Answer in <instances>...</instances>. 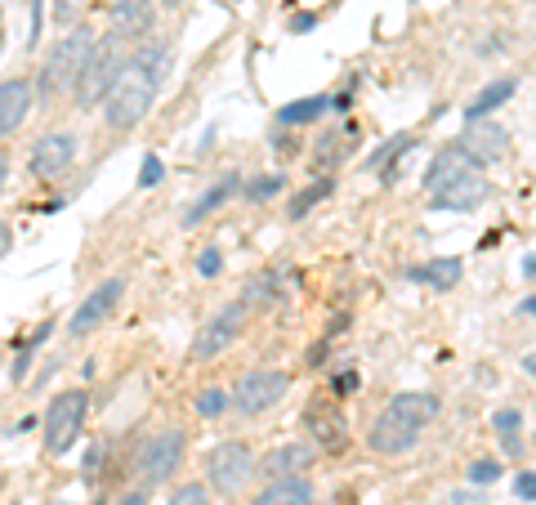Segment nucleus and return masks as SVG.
<instances>
[{"instance_id": "nucleus-31", "label": "nucleus", "mask_w": 536, "mask_h": 505, "mask_svg": "<svg viewBox=\"0 0 536 505\" xmlns=\"http://www.w3.org/2000/svg\"><path fill=\"white\" fill-rule=\"evenodd\" d=\"M501 479V461H474L469 465V483H496Z\"/></svg>"}, {"instance_id": "nucleus-34", "label": "nucleus", "mask_w": 536, "mask_h": 505, "mask_svg": "<svg viewBox=\"0 0 536 505\" xmlns=\"http://www.w3.org/2000/svg\"><path fill=\"white\" fill-rule=\"evenodd\" d=\"M514 492H519L523 501H536V474H528V470H523L519 479H514Z\"/></svg>"}, {"instance_id": "nucleus-19", "label": "nucleus", "mask_w": 536, "mask_h": 505, "mask_svg": "<svg viewBox=\"0 0 536 505\" xmlns=\"http://www.w3.org/2000/svg\"><path fill=\"white\" fill-rule=\"evenodd\" d=\"M411 273V282H420V287H429V291H447V287H456L461 282V273H465V264L456 260H429V264H416V269H407Z\"/></svg>"}, {"instance_id": "nucleus-32", "label": "nucleus", "mask_w": 536, "mask_h": 505, "mask_svg": "<svg viewBox=\"0 0 536 505\" xmlns=\"http://www.w3.org/2000/svg\"><path fill=\"white\" fill-rule=\"evenodd\" d=\"M519 421H523V416L514 412V407H501V412L492 416V430H496V434H505V438H514V430H519Z\"/></svg>"}, {"instance_id": "nucleus-13", "label": "nucleus", "mask_w": 536, "mask_h": 505, "mask_svg": "<svg viewBox=\"0 0 536 505\" xmlns=\"http://www.w3.org/2000/svg\"><path fill=\"white\" fill-rule=\"evenodd\" d=\"M76 135L72 130H50V135H41L32 144V157H27V166H32V175L36 179H59L72 170V161H76Z\"/></svg>"}, {"instance_id": "nucleus-6", "label": "nucleus", "mask_w": 536, "mask_h": 505, "mask_svg": "<svg viewBox=\"0 0 536 505\" xmlns=\"http://www.w3.org/2000/svg\"><path fill=\"white\" fill-rule=\"evenodd\" d=\"M85 416H90V394H85V389L54 394L50 407H45V452L50 456L72 452V443L85 430Z\"/></svg>"}, {"instance_id": "nucleus-40", "label": "nucleus", "mask_w": 536, "mask_h": 505, "mask_svg": "<svg viewBox=\"0 0 536 505\" xmlns=\"http://www.w3.org/2000/svg\"><path fill=\"white\" fill-rule=\"evenodd\" d=\"M528 5H536V0H528Z\"/></svg>"}, {"instance_id": "nucleus-8", "label": "nucleus", "mask_w": 536, "mask_h": 505, "mask_svg": "<svg viewBox=\"0 0 536 505\" xmlns=\"http://www.w3.org/2000/svg\"><path fill=\"white\" fill-rule=\"evenodd\" d=\"M255 470H260V461H255V452L242 438H224V443H215L206 456V479H210V488L224 492V497H237V492L255 479Z\"/></svg>"}, {"instance_id": "nucleus-9", "label": "nucleus", "mask_w": 536, "mask_h": 505, "mask_svg": "<svg viewBox=\"0 0 536 505\" xmlns=\"http://www.w3.org/2000/svg\"><path fill=\"white\" fill-rule=\"evenodd\" d=\"M286 394H291V376H286L282 367H255L233 385V412L264 416V412H273Z\"/></svg>"}, {"instance_id": "nucleus-36", "label": "nucleus", "mask_w": 536, "mask_h": 505, "mask_svg": "<svg viewBox=\"0 0 536 505\" xmlns=\"http://www.w3.org/2000/svg\"><path fill=\"white\" fill-rule=\"evenodd\" d=\"M148 492H152V488H134V492H126V497H121V505H143V501H148Z\"/></svg>"}, {"instance_id": "nucleus-20", "label": "nucleus", "mask_w": 536, "mask_h": 505, "mask_svg": "<svg viewBox=\"0 0 536 505\" xmlns=\"http://www.w3.org/2000/svg\"><path fill=\"white\" fill-rule=\"evenodd\" d=\"M233 193H242V179H237V175H224V179H215V184H210L206 193H201L197 202L188 206L184 224H201V219H206L210 211H219V206H224V202H228V197H233Z\"/></svg>"}, {"instance_id": "nucleus-28", "label": "nucleus", "mask_w": 536, "mask_h": 505, "mask_svg": "<svg viewBox=\"0 0 536 505\" xmlns=\"http://www.w3.org/2000/svg\"><path fill=\"white\" fill-rule=\"evenodd\" d=\"M50 18H54V27H81V0H54L50 5Z\"/></svg>"}, {"instance_id": "nucleus-12", "label": "nucleus", "mask_w": 536, "mask_h": 505, "mask_svg": "<svg viewBox=\"0 0 536 505\" xmlns=\"http://www.w3.org/2000/svg\"><path fill=\"white\" fill-rule=\"evenodd\" d=\"M304 430H309V443L318 452H344L349 447V421H344L340 403L327 394H318L304 407Z\"/></svg>"}, {"instance_id": "nucleus-38", "label": "nucleus", "mask_w": 536, "mask_h": 505, "mask_svg": "<svg viewBox=\"0 0 536 505\" xmlns=\"http://www.w3.org/2000/svg\"><path fill=\"white\" fill-rule=\"evenodd\" d=\"M157 5H161V9H184L188 0H157Z\"/></svg>"}, {"instance_id": "nucleus-35", "label": "nucleus", "mask_w": 536, "mask_h": 505, "mask_svg": "<svg viewBox=\"0 0 536 505\" xmlns=\"http://www.w3.org/2000/svg\"><path fill=\"white\" fill-rule=\"evenodd\" d=\"M9 251H14V228H9L5 219H0V260H5Z\"/></svg>"}, {"instance_id": "nucleus-14", "label": "nucleus", "mask_w": 536, "mask_h": 505, "mask_svg": "<svg viewBox=\"0 0 536 505\" xmlns=\"http://www.w3.org/2000/svg\"><path fill=\"white\" fill-rule=\"evenodd\" d=\"M461 148L478 161V166H483V161H501V157H510V130H505L501 121H492V117L465 121Z\"/></svg>"}, {"instance_id": "nucleus-30", "label": "nucleus", "mask_w": 536, "mask_h": 505, "mask_svg": "<svg viewBox=\"0 0 536 505\" xmlns=\"http://www.w3.org/2000/svg\"><path fill=\"white\" fill-rule=\"evenodd\" d=\"M407 144H411V139H407V135L389 139V144H385V148H380V152H376V157H371V170H385V175H389V161H394V157H398V152H402V148H407Z\"/></svg>"}, {"instance_id": "nucleus-24", "label": "nucleus", "mask_w": 536, "mask_h": 505, "mask_svg": "<svg viewBox=\"0 0 536 505\" xmlns=\"http://www.w3.org/2000/svg\"><path fill=\"white\" fill-rule=\"evenodd\" d=\"M327 193H331V179H318V184H313V188H304V193H295V197H291V206H286V219H304V215H309L313 206H318Z\"/></svg>"}, {"instance_id": "nucleus-4", "label": "nucleus", "mask_w": 536, "mask_h": 505, "mask_svg": "<svg viewBox=\"0 0 536 505\" xmlns=\"http://www.w3.org/2000/svg\"><path fill=\"white\" fill-rule=\"evenodd\" d=\"M94 45H99V36L90 32V27H72V32L63 36V41H54L50 59H45L41 68V81H36V90L45 94V99H59V94H72L76 81H81L85 63H90Z\"/></svg>"}, {"instance_id": "nucleus-16", "label": "nucleus", "mask_w": 536, "mask_h": 505, "mask_svg": "<svg viewBox=\"0 0 536 505\" xmlns=\"http://www.w3.org/2000/svg\"><path fill=\"white\" fill-rule=\"evenodd\" d=\"M108 14H112V32L121 41H143L152 32V23H157V5L152 0H112Z\"/></svg>"}, {"instance_id": "nucleus-15", "label": "nucleus", "mask_w": 536, "mask_h": 505, "mask_svg": "<svg viewBox=\"0 0 536 505\" xmlns=\"http://www.w3.org/2000/svg\"><path fill=\"white\" fill-rule=\"evenodd\" d=\"M32 103H36L32 76H9V81H0V139L14 135V130L23 126L27 112H32Z\"/></svg>"}, {"instance_id": "nucleus-29", "label": "nucleus", "mask_w": 536, "mask_h": 505, "mask_svg": "<svg viewBox=\"0 0 536 505\" xmlns=\"http://www.w3.org/2000/svg\"><path fill=\"white\" fill-rule=\"evenodd\" d=\"M161 175H166L161 157H157V152H148V157H143V166H139V188H157Z\"/></svg>"}, {"instance_id": "nucleus-3", "label": "nucleus", "mask_w": 536, "mask_h": 505, "mask_svg": "<svg viewBox=\"0 0 536 505\" xmlns=\"http://www.w3.org/2000/svg\"><path fill=\"white\" fill-rule=\"evenodd\" d=\"M425 193L438 211H478V206L487 202V193H492V184H487L483 166H478L461 144H447L429 161Z\"/></svg>"}, {"instance_id": "nucleus-2", "label": "nucleus", "mask_w": 536, "mask_h": 505, "mask_svg": "<svg viewBox=\"0 0 536 505\" xmlns=\"http://www.w3.org/2000/svg\"><path fill=\"white\" fill-rule=\"evenodd\" d=\"M438 421V398L434 394H420V389H402L394 394L380 416L371 421L367 430V447L376 456H402L420 443V434Z\"/></svg>"}, {"instance_id": "nucleus-17", "label": "nucleus", "mask_w": 536, "mask_h": 505, "mask_svg": "<svg viewBox=\"0 0 536 505\" xmlns=\"http://www.w3.org/2000/svg\"><path fill=\"white\" fill-rule=\"evenodd\" d=\"M313 461H318V447L309 438H295V443H282L277 452L264 456V474H273V479H304V470Z\"/></svg>"}, {"instance_id": "nucleus-33", "label": "nucleus", "mask_w": 536, "mask_h": 505, "mask_svg": "<svg viewBox=\"0 0 536 505\" xmlns=\"http://www.w3.org/2000/svg\"><path fill=\"white\" fill-rule=\"evenodd\" d=\"M219 269H224L219 251H215V246H206V251H201V260H197V273H201V278H219Z\"/></svg>"}, {"instance_id": "nucleus-25", "label": "nucleus", "mask_w": 536, "mask_h": 505, "mask_svg": "<svg viewBox=\"0 0 536 505\" xmlns=\"http://www.w3.org/2000/svg\"><path fill=\"white\" fill-rule=\"evenodd\" d=\"M273 300H277V278H273V273H260V278H251V287H246V295H242L246 313L264 309V304H273Z\"/></svg>"}, {"instance_id": "nucleus-5", "label": "nucleus", "mask_w": 536, "mask_h": 505, "mask_svg": "<svg viewBox=\"0 0 536 505\" xmlns=\"http://www.w3.org/2000/svg\"><path fill=\"white\" fill-rule=\"evenodd\" d=\"M126 45L130 41H121L117 32L99 36V45H94L90 63H85L81 81H76V90H72V99H76V108H81V112H94V108H103V103H108L112 85H117V76H121V68H126V59H130Z\"/></svg>"}, {"instance_id": "nucleus-7", "label": "nucleus", "mask_w": 536, "mask_h": 505, "mask_svg": "<svg viewBox=\"0 0 536 505\" xmlns=\"http://www.w3.org/2000/svg\"><path fill=\"white\" fill-rule=\"evenodd\" d=\"M184 434L179 430H161V434H148L139 447V456H134V474H139V488H161V483H170L179 474V465H184Z\"/></svg>"}, {"instance_id": "nucleus-39", "label": "nucleus", "mask_w": 536, "mask_h": 505, "mask_svg": "<svg viewBox=\"0 0 536 505\" xmlns=\"http://www.w3.org/2000/svg\"><path fill=\"white\" fill-rule=\"evenodd\" d=\"M523 313H532V318H536V295H532V300H528V304H523Z\"/></svg>"}, {"instance_id": "nucleus-11", "label": "nucleus", "mask_w": 536, "mask_h": 505, "mask_svg": "<svg viewBox=\"0 0 536 505\" xmlns=\"http://www.w3.org/2000/svg\"><path fill=\"white\" fill-rule=\"evenodd\" d=\"M121 295H126V278H108V282H99V287H94L81 304H76L72 322H67V336H76V340L94 336V331H99L103 322H108L112 313H117Z\"/></svg>"}, {"instance_id": "nucleus-27", "label": "nucleus", "mask_w": 536, "mask_h": 505, "mask_svg": "<svg viewBox=\"0 0 536 505\" xmlns=\"http://www.w3.org/2000/svg\"><path fill=\"white\" fill-rule=\"evenodd\" d=\"M166 505H210V488L206 483H179Z\"/></svg>"}, {"instance_id": "nucleus-37", "label": "nucleus", "mask_w": 536, "mask_h": 505, "mask_svg": "<svg viewBox=\"0 0 536 505\" xmlns=\"http://www.w3.org/2000/svg\"><path fill=\"white\" fill-rule=\"evenodd\" d=\"M5 184H9V157L0 152V197H5Z\"/></svg>"}, {"instance_id": "nucleus-21", "label": "nucleus", "mask_w": 536, "mask_h": 505, "mask_svg": "<svg viewBox=\"0 0 536 505\" xmlns=\"http://www.w3.org/2000/svg\"><path fill=\"white\" fill-rule=\"evenodd\" d=\"M251 505H318V497H313L309 479H277Z\"/></svg>"}, {"instance_id": "nucleus-1", "label": "nucleus", "mask_w": 536, "mask_h": 505, "mask_svg": "<svg viewBox=\"0 0 536 505\" xmlns=\"http://www.w3.org/2000/svg\"><path fill=\"white\" fill-rule=\"evenodd\" d=\"M166 72H170V45L166 41H143L139 50L126 59V68H121L117 85H112V94H108V103H103V121H108V130L126 135V130L139 126V121L152 112V103H157L161 85H166Z\"/></svg>"}, {"instance_id": "nucleus-18", "label": "nucleus", "mask_w": 536, "mask_h": 505, "mask_svg": "<svg viewBox=\"0 0 536 505\" xmlns=\"http://www.w3.org/2000/svg\"><path fill=\"white\" fill-rule=\"evenodd\" d=\"M519 94V81L514 76H496V81H487L483 90L469 99V108H465V121H483V117H492L496 108H505V103Z\"/></svg>"}, {"instance_id": "nucleus-22", "label": "nucleus", "mask_w": 536, "mask_h": 505, "mask_svg": "<svg viewBox=\"0 0 536 505\" xmlns=\"http://www.w3.org/2000/svg\"><path fill=\"white\" fill-rule=\"evenodd\" d=\"M327 108H331L327 94H309V99L286 103V108L277 112V121H282V126H313V121H318Z\"/></svg>"}, {"instance_id": "nucleus-23", "label": "nucleus", "mask_w": 536, "mask_h": 505, "mask_svg": "<svg viewBox=\"0 0 536 505\" xmlns=\"http://www.w3.org/2000/svg\"><path fill=\"white\" fill-rule=\"evenodd\" d=\"M193 407H197L201 421H215V416H224L228 407H233V394H228V389H201L193 398Z\"/></svg>"}, {"instance_id": "nucleus-26", "label": "nucleus", "mask_w": 536, "mask_h": 505, "mask_svg": "<svg viewBox=\"0 0 536 505\" xmlns=\"http://www.w3.org/2000/svg\"><path fill=\"white\" fill-rule=\"evenodd\" d=\"M282 184H286L282 175H260V179H251V184H246L242 193L251 197V202H273V197L282 193Z\"/></svg>"}, {"instance_id": "nucleus-10", "label": "nucleus", "mask_w": 536, "mask_h": 505, "mask_svg": "<svg viewBox=\"0 0 536 505\" xmlns=\"http://www.w3.org/2000/svg\"><path fill=\"white\" fill-rule=\"evenodd\" d=\"M242 331H246V304L237 300V304H224V309H215L206 322L197 327V336H193V362H210V358H219V354H228V349L242 340Z\"/></svg>"}]
</instances>
